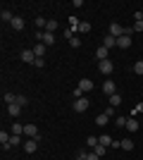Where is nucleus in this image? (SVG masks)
Masks as SVG:
<instances>
[{
	"label": "nucleus",
	"instance_id": "a211bd4d",
	"mask_svg": "<svg viewBox=\"0 0 143 160\" xmlns=\"http://www.w3.org/2000/svg\"><path fill=\"white\" fill-rule=\"evenodd\" d=\"M107 120H110L107 115H105V112H100L98 117H95V124H98V127H105V124H107Z\"/></svg>",
	"mask_w": 143,
	"mask_h": 160
},
{
	"label": "nucleus",
	"instance_id": "72a5a7b5",
	"mask_svg": "<svg viewBox=\"0 0 143 160\" xmlns=\"http://www.w3.org/2000/svg\"><path fill=\"white\" fill-rule=\"evenodd\" d=\"M86 160H100V155L95 153V151H91V153H88V155H86Z\"/></svg>",
	"mask_w": 143,
	"mask_h": 160
},
{
	"label": "nucleus",
	"instance_id": "f3484780",
	"mask_svg": "<svg viewBox=\"0 0 143 160\" xmlns=\"http://www.w3.org/2000/svg\"><path fill=\"white\" fill-rule=\"evenodd\" d=\"M31 50H34V55H36V58H43V55H45V46H43V43H38V46H34V48H31Z\"/></svg>",
	"mask_w": 143,
	"mask_h": 160
},
{
	"label": "nucleus",
	"instance_id": "39448f33",
	"mask_svg": "<svg viewBox=\"0 0 143 160\" xmlns=\"http://www.w3.org/2000/svg\"><path fill=\"white\" fill-rule=\"evenodd\" d=\"M102 93L107 96V98H110V96H112V93H117V84H115V81H112V79H107V81H105V84H102Z\"/></svg>",
	"mask_w": 143,
	"mask_h": 160
},
{
	"label": "nucleus",
	"instance_id": "c9c22d12",
	"mask_svg": "<svg viewBox=\"0 0 143 160\" xmlns=\"http://www.w3.org/2000/svg\"><path fill=\"white\" fill-rule=\"evenodd\" d=\"M134 31H143V22H141V19H138L136 24H134Z\"/></svg>",
	"mask_w": 143,
	"mask_h": 160
},
{
	"label": "nucleus",
	"instance_id": "bb28decb",
	"mask_svg": "<svg viewBox=\"0 0 143 160\" xmlns=\"http://www.w3.org/2000/svg\"><path fill=\"white\" fill-rule=\"evenodd\" d=\"M134 148V141L131 139H122V151H131Z\"/></svg>",
	"mask_w": 143,
	"mask_h": 160
},
{
	"label": "nucleus",
	"instance_id": "5701e85b",
	"mask_svg": "<svg viewBox=\"0 0 143 160\" xmlns=\"http://www.w3.org/2000/svg\"><path fill=\"white\" fill-rule=\"evenodd\" d=\"M36 27H38V31H45L48 19H43V17H36Z\"/></svg>",
	"mask_w": 143,
	"mask_h": 160
},
{
	"label": "nucleus",
	"instance_id": "473e14b6",
	"mask_svg": "<svg viewBox=\"0 0 143 160\" xmlns=\"http://www.w3.org/2000/svg\"><path fill=\"white\" fill-rule=\"evenodd\" d=\"M105 115H107L110 120H112V117H115V108H112V105H107V108H105Z\"/></svg>",
	"mask_w": 143,
	"mask_h": 160
},
{
	"label": "nucleus",
	"instance_id": "393cba45",
	"mask_svg": "<svg viewBox=\"0 0 143 160\" xmlns=\"http://www.w3.org/2000/svg\"><path fill=\"white\" fill-rule=\"evenodd\" d=\"M91 29H93V27H91V22H81V24H79V31H81V33H88Z\"/></svg>",
	"mask_w": 143,
	"mask_h": 160
},
{
	"label": "nucleus",
	"instance_id": "f704fd0d",
	"mask_svg": "<svg viewBox=\"0 0 143 160\" xmlns=\"http://www.w3.org/2000/svg\"><path fill=\"white\" fill-rule=\"evenodd\" d=\"M69 46H72V48H79V46H81V41H79V38H76V36H74V38L69 41Z\"/></svg>",
	"mask_w": 143,
	"mask_h": 160
},
{
	"label": "nucleus",
	"instance_id": "412c9836",
	"mask_svg": "<svg viewBox=\"0 0 143 160\" xmlns=\"http://www.w3.org/2000/svg\"><path fill=\"white\" fill-rule=\"evenodd\" d=\"M57 29H60V24H57V22H55V19H48V27H45V31L55 33V31H57Z\"/></svg>",
	"mask_w": 143,
	"mask_h": 160
},
{
	"label": "nucleus",
	"instance_id": "e433bc0d",
	"mask_svg": "<svg viewBox=\"0 0 143 160\" xmlns=\"http://www.w3.org/2000/svg\"><path fill=\"white\" fill-rule=\"evenodd\" d=\"M141 112H143V103H138V105L134 108V115H141Z\"/></svg>",
	"mask_w": 143,
	"mask_h": 160
},
{
	"label": "nucleus",
	"instance_id": "9d476101",
	"mask_svg": "<svg viewBox=\"0 0 143 160\" xmlns=\"http://www.w3.org/2000/svg\"><path fill=\"white\" fill-rule=\"evenodd\" d=\"M10 27H12L14 31H21V29H24V19H21V17H17V14H14V19L10 22Z\"/></svg>",
	"mask_w": 143,
	"mask_h": 160
},
{
	"label": "nucleus",
	"instance_id": "1a4fd4ad",
	"mask_svg": "<svg viewBox=\"0 0 143 160\" xmlns=\"http://www.w3.org/2000/svg\"><path fill=\"white\" fill-rule=\"evenodd\" d=\"M95 58H98V62H102V60H110V50L105 46H100L98 50H95Z\"/></svg>",
	"mask_w": 143,
	"mask_h": 160
},
{
	"label": "nucleus",
	"instance_id": "7ed1b4c3",
	"mask_svg": "<svg viewBox=\"0 0 143 160\" xmlns=\"http://www.w3.org/2000/svg\"><path fill=\"white\" fill-rule=\"evenodd\" d=\"M88 105H91V100L86 98V96H83V98H76V100H74V105H72V108H74L76 112H86V110H88Z\"/></svg>",
	"mask_w": 143,
	"mask_h": 160
},
{
	"label": "nucleus",
	"instance_id": "f03ea898",
	"mask_svg": "<svg viewBox=\"0 0 143 160\" xmlns=\"http://www.w3.org/2000/svg\"><path fill=\"white\" fill-rule=\"evenodd\" d=\"M110 36H115V38H122L124 33H126V27H122V24H117V22H112L110 24Z\"/></svg>",
	"mask_w": 143,
	"mask_h": 160
},
{
	"label": "nucleus",
	"instance_id": "f257e3e1",
	"mask_svg": "<svg viewBox=\"0 0 143 160\" xmlns=\"http://www.w3.org/2000/svg\"><path fill=\"white\" fill-rule=\"evenodd\" d=\"M36 38L41 41L43 46H53V43H55V33H50V31H36Z\"/></svg>",
	"mask_w": 143,
	"mask_h": 160
},
{
	"label": "nucleus",
	"instance_id": "f8f14e48",
	"mask_svg": "<svg viewBox=\"0 0 143 160\" xmlns=\"http://www.w3.org/2000/svg\"><path fill=\"white\" fill-rule=\"evenodd\" d=\"M102 46L107 48V50H110V48H117V38H115V36H110V33H107V36L102 38Z\"/></svg>",
	"mask_w": 143,
	"mask_h": 160
},
{
	"label": "nucleus",
	"instance_id": "c756f323",
	"mask_svg": "<svg viewBox=\"0 0 143 160\" xmlns=\"http://www.w3.org/2000/svg\"><path fill=\"white\" fill-rule=\"evenodd\" d=\"M126 120H129V117H115V124L117 127H126Z\"/></svg>",
	"mask_w": 143,
	"mask_h": 160
},
{
	"label": "nucleus",
	"instance_id": "20e7f679",
	"mask_svg": "<svg viewBox=\"0 0 143 160\" xmlns=\"http://www.w3.org/2000/svg\"><path fill=\"white\" fill-rule=\"evenodd\" d=\"M38 141H41V136H38V139H29V141H24L21 146H24V151H26V153H36V148H38Z\"/></svg>",
	"mask_w": 143,
	"mask_h": 160
},
{
	"label": "nucleus",
	"instance_id": "0eeeda50",
	"mask_svg": "<svg viewBox=\"0 0 143 160\" xmlns=\"http://www.w3.org/2000/svg\"><path fill=\"white\" fill-rule=\"evenodd\" d=\"M98 69H100V74H112V69H115V65H112V60H102L100 65H98Z\"/></svg>",
	"mask_w": 143,
	"mask_h": 160
},
{
	"label": "nucleus",
	"instance_id": "aec40b11",
	"mask_svg": "<svg viewBox=\"0 0 143 160\" xmlns=\"http://www.w3.org/2000/svg\"><path fill=\"white\" fill-rule=\"evenodd\" d=\"M107 100H110V105H112V108H117L119 103H122V96H119V93H112Z\"/></svg>",
	"mask_w": 143,
	"mask_h": 160
},
{
	"label": "nucleus",
	"instance_id": "a878e982",
	"mask_svg": "<svg viewBox=\"0 0 143 160\" xmlns=\"http://www.w3.org/2000/svg\"><path fill=\"white\" fill-rule=\"evenodd\" d=\"M12 134H19V136H21V134H24V124L14 122V124H12Z\"/></svg>",
	"mask_w": 143,
	"mask_h": 160
},
{
	"label": "nucleus",
	"instance_id": "dca6fc26",
	"mask_svg": "<svg viewBox=\"0 0 143 160\" xmlns=\"http://www.w3.org/2000/svg\"><path fill=\"white\" fill-rule=\"evenodd\" d=\"M126 129H129V132H138V120L136 117H129V120H126Z\"/></svg>",
	"mask_w": 143,
	"mask_h": 160
},
{
	"label": "nucleus",
	"instance_id": "b1692460",
	"mask_svg": "<svg viewBox=\"0 0 143 160\" xmlns=\"http://www.w3.org/2000/svg\"><path fill=\"white\" fill-rule=\"evenodd\" d=\"M62 36H64L67 41H72V38L76 36V29H72V27H69V29H64V31H62Z\"/></svg>",
	"mask_w": 143,
	"mask_h": 160
},
{
	"label": "nucleus",
	"instance_id": "cd10ccee",
	"mask_svg": "<svg viewBox=\"0 0 143 160\" xmlns=\"http://www.w3.org/2000/svg\"><path fill=\"white\" fill-rule=\"evenodd\" d=\"M10 143H12V146H19V143H24V141H21L19 134H12V136H10Z\"/></svg>",
	"mask_w": 143,
	"mask_h": 160
},
{
	"label": "nucleus",
	"instance_id": "6e6552de",
	"mask_svg": "<svg viewBox=\"0 0 143 160\" xmlns=\"http://www.w3.org/2000/svg\"><path fill=\"white\" fill-rule=\"evenodd\" d=\"M21 62H26V65H34V62H36V55H34V50L24 48V50H21Z\"/></svg>",
	"mask_w": 143,
	"mask_h": 160
},
{
	"label": "nucleus",
	"instance_id": "2f4dec72",
	"mask_svg": "<svg viewBox=\"0 0 143 160\" xmlns=\"http://www.w3.org/2000/svg\"><path fill=\"white\" fill-rule=\"evenodd\" d=\"M93 151H95V153H98V155H100V158H102V155H105V146H102V143H98V146H95Z\"/></svg>",
	"mask_w": 143,
	"mask_h": 160
},
{
	"label": "nucleus",
	"instance_id": "4468645a",
	"mask_svg": "<svg viewBox=\"0 0 143 160\" xmlns=\"http://www.w3.org/2000/svg\"><path fill=\"white\" fill-rule=\"evenodd\" d=\"M7 112H10V117H19V112H21V105L12 103V105H7Z\"/></svg>",
	"mask_w": 143,
	"mask_h": 160
},
{
	"label": "nucleus",
	"instance_id": "423d86ee",
	"mask_svg": "<svg viewBox=\"0 0 143 160\" xmlns=\"http://www.w3.org/2000/svg\"><path fill=\"white\" fill-rule=\"evenodd\" d=\"M24 136L26 139H38V127L36 124H24Z\"/></svg>",
	"mask_w": 143,
	"mask_h": 160
},
{
	"label": "nucleus",
	"instance_id": "4be33fe9",
	"mask_svg": "<svg viewBox=\"0 0 143 160\" xmlns=\"http://www.w3.org/2000/svg\"><path fill=\"white\" fill-rule=\"evenodd\" d=\"M98 143H100V139H98V136H88V139H86V146H88L91 151H93V148L98 146Z\"/></svg>",
	"mask_w": 143,
	"mask_h": 160
},
{
	"label": "nucleus",
	"instance_id": "6ab92c4d",
	"mask_svg": "<svg viewBox=\"0 0 143 160\" xmlns=\"http://www.w3.org/2000/svg\"><path fill=\"white\" fill-rule=\"evenodd\" d=\"M100 143H102L105 148H107V146H112V143H115V139H112L110 134H102V136H100Z\"/></svg>",
	"mask_w": 143,
	"mask_h": 160
},
{
	"label": "nucleus",
	"instance_id": "2eb2a0df",
	"mask_svg": "<svg viewBox=\"0 0 143 160\" xmlns=\"http://www.w3.org/2000/svg\"><path fill=\"white\" fill-rule=\"evenodd\" d=\"M131 46V36H122V38H117V48H129Z\"/></svg>",
	"mask_w": 143,
	"mask_h": 160
},
{
	"label": "nucleus",
	"instance_id": "ddd939ff",
	"mask_svg": "<svg viewBox=\"0 0 143 160\" xmlns=\"http://www.w3.org/2000/svg\"><path fill=\"white\" fill-rule=\"evenodd\" d=\"M0 19L5 22V24H10V22L14 19V14L10 12V10H7V7H2V12H0Z\"/></svg>",
	"mask_w": 143,
	"mask_h": 160
},
{
	"label": "nucleus",
	"instance_id": "7c9ffc66",
	"mask_svg": "<svg viewBox=\"0 0 143 160\" xmlns=\"http://www.w3.org/2000/svg\"><path fill=\"white\" fill-rule=\"evenodd\" d=\"M26 103H29V98H26V96H17V105H21V108H24Z\"/></svg>",
	"mask_w": 143,
	"mask_h": 160
},
{
	"label": "nucleus",
	"instance_id": "9b49d317",
	"mask_svg": "<svg viewBox=\"0 0 143 160\" xmlns=\"http://www.w3.org/2000/svg\"><path fill=\"white\" fill-rule=\"evenodd\" d=\"M93 86H95V84H93L91 79H81V81H79V88H81L83 93H88V91H91Z\"/></svg>",
	"mask_w": 143,
	"mask_h": 160
},
{
	"label": "nucleus",
	"instance_id": "c85d7f7f",
	"mask_svg": "<svg viewBox=\"0 0 143 160\" xmlns=\"http://www.w3.org/2000/svg\"><path fill=\"white\" fill-rule=\"evenodd\" d=\"M134 74H138V77H143V60H138L136 65H134Z\"/></svg>",
	"mask_w": 143,
	"mask_h": 160
}]
</instances>
